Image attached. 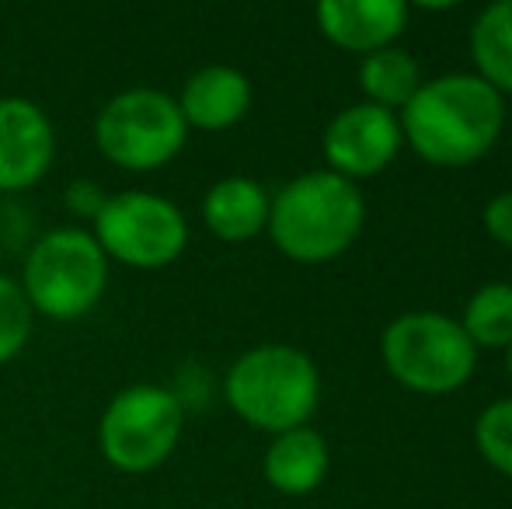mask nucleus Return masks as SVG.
Listing matches in <instances>:
<instances>
[{
  "label": "nucleus",
  "instance_id": "obj_18",
  "mask_svg": "<svg viewBox=\"0 0 512 509\" xmlns=\"http://www.w3.org/2000/svg\"><path fill=\"white\" fill-rule=\"evenodd\" d=\"M35 311L28 304L25 290L14 276L0 272V367L18 360L25 346L32 342Z\"/></svg>",
  "mask_w": 512,
  "mask_h": 509
},
{
  "label": "nucleus",
  "instance_id": "obj_3",
  "mask_svg": "<svg viewBox=\"0 0 512 509\" xmlns=\"http://www.w3.org/2000/svg\"><path fill=\"white\" fill-rule=\"evenodd\" d=\"M223 394L237 419L279 436L314 419L321 405V370L304 349L265 342L230 363Z\"/></svg>",
  "mask_w": 512,
  "mask_h": 509
},
{
  "label": "nucleus",
  "instance_id": "obj_17",
  "mask_svg": "<svg viewBox=\"0 0 512 509\" xmlns=\"http://www.w3.org/2000/svg\"><path fill=\"white\" fill-rule=\"evenodd\" d=\"M460 328L474 349H509L512 346V283H485L471 293Z\"/></svg>",
  "mask_w": 512,
  "mask_h": 509
},
{
  "label": "nucleus",
  "instance_id": "obj_9",
  "mask_svg": "<svg viewBox=\"0 0 512 509\" xmlns=\"http://www.w3.org/2000/svg\"><path fill=\"white\" fill-rule=\"evenodd\" d=\"M321 147L328 171L349 178V182H359V178L380 175L401 154L405 133H401L398 112L359 102L331 119L328 129H324Z\"/></svg>",
  "mask_w": 512,
  "mask_h": 509
},
{
  "label": "nucleus",
  "instance_id": "obj_5",
  "mask_svg": "<svg viewBox=\"0 0 512 509\" xmlns=\"http://www.w3.org/2000/svg\"><path fill=\"white\" fill-rule=\"evenodd\" d=\"M380 356L387 374L415 394H453L471 381L478 349L460 321L436 311H408L380 335Z\"/></svg>",
  "mask_w": 512,
  "mask_h": 509
},
{
  "label": "nucleus",
  "instance_id": "obj_22",
  "mask_svg": "<svg viewBox=\"0 0 512 509\" xmlns=\"http://www.w3.org/2000/svg\"><path fill=\"white\" fill-rule=\"evenodd\" d=\"M506 370H509V381H512V346L506 349Z\"/></svg>",
  "mask_w": 512,
  "mask_h": 509
},
{
  "label": "nucleus",
  "instance_id": "obj_19",
  "mask_svg": "<svg viewBox=\"0 0 512 509\" xmlns=\"http://www.w3.org/2000/svg\"><path fill=\"white\" fill-rule=\"evenodd\" d=\"M474 447L499 475L512 478V398H499L481 408L474 422Z\"/></svg>",
  "mask_w": 512,
  "mask_h": 509
},
{
  "label": "nucleus",
  "instance_id": "obj_21",
  "mask_svg": "<svg viewBox=\"0 0 512 509\" xmlns=\"http://www.w3.org/2000/svg\"><path fill=\"white\" fill-rule=\"evenodd\" d=\"M105 199H108V192L98 182H88V178H81V182H74L67 189L70 213H74V217H84V220H88V217L95 220L98 210L105 206Z\"/></svg>",
  "mask_w": 512,
  "mask_h": 509
},
{
  "label": "nucleus",
  "instance_id": "obj_13",
  "mask_svg": "<svg viewBox=\"0 0 512 509\" xmlns=\"http://www.w3.org/2000/svg\"><path fill=\"white\" fill-rule=\"evenodd\" d=\"M272 196L262 182L248 175H227L213 182L203 196V224L213 238L227 245L251 241L269 227Z\"/></svg>",
  "mask_w": 512,
  "mask_h": 509
},
{
  "label": "nucleus",
  "instance_id": "obj_10",
  "mask_svg": "<svg viewBox=\"0 0 512 509\" xmlns=\"http://www.w3.org/2000/svg\"><path fill=\"white\" fill-rule=\"evenodd\" d=\"M56 126L39 102L21 95L0 98V192H25L53 171Z\"/></svg>",
  "mask_w": 512,
  "mask_h": 509
},
{
  "label": "nucleus",
  "instance_id": "obj_4",
  "mask_svg": "<svg viewBox=\"0 0 512 509\" xmlns=\"http://www.w3.org/2000/svg\"><path fill=\"white\" fill-rule=\"evenodd\" d=\"M108 258L84 227H56L21 262V290L35 314L49 321H81L108 290Z\"/></svg>",
  "mask_w": 512,
  "mask_h": 509
},
{
  "label": "nucleus",
  "instance_id": "obj_14",
  "mask_svg": "<svg viewBox=\"0 0 512 509\" xmlns=\"http://www.w3.org/2000/svg\"><path fill=\"white\" fill-rule=\"evenodd\" d=\"M328 461L331 457L324 436L310 426H300L272 436L269 450L262 457V471L265 482L279 496H310L328 478Z\"/></svg>",
  "mask_w": 512,
  "mask_h": 509
},
{
  "label": "nucleus",
  "instance_id": "obj_20",
  "mask_svg": "<svg viewBox=\"0 0 512 509\" xmlns=\"http://www.w3.org/2000/svg\"><path fill=\"white\" fill-rule=\"evenodd\" d=\"M481 224H485L488 238L512 248V189L488 199L485 210H481Z\"/></svg>",
  "mask_w": 512,
  "mask_h": 509
},
{
  "label": "nucleus",
  "instance_id": "obj_11",
  "mask_svg": "<svg viewBox=\"0 0 512 509\" xmlns=\"http://www.w3.org/2000/svg\"><path fill=\"white\" fill-rule=\"evenodd\" d=\"M317 28L345 53H377L401 39L408 7L401 0H324L314 11Z\"/></svg>",
  "mask_w": 512,
  "mask_h": 509
},
{
  "label": "nucleus",
  "instance_id": "obj_7",
  "mask_svg": "<svg viewBox=\"0 0 512 509\" xmlns=\"http://www.w3.org/2000/svg\"><path fill=\"white\" fill-rule=\"evenodd\" d=\"M185 429V405L164 384H129L98 419V450L122 475L157 471Z\"/></svg>",
  "mask_w": 512,
  "mask_h": 509
},
{
  "label": "nucleus",
  "instance_id": "obj_15",
  "mask_svg": "<svg viewBox=\"0 0 512 509\" xmlns=\"http://www.w3.org/2000/svg\"><path fill=\"white\" fill-rule=\"evenodd\" d=\"M474 74L502 98L512 95V0L488 4L471 25Z\"/></svg>",
  "mask_w": 512,
  "mask_h": 509
},
{
  "label": "nucleus",
  "instance_id": "obj_6",
  "mask_svg": "<svg viewBox=\"0 0 512 509\" xmlns=\"http://www.w3.org/2000/svg\"><path fill=\"white\" fill-rule=\"evenodd\" d=\"M95 143L115 168L147 175L171 164L189 143V126L178 102L161 88L115 91L95 116Z\"/></svg>",
  "mask_w": 512,
  "mask_h": 509
},
{
  "label": "nucleus",
  "instance_id": "obj_16",
  "mask_svg": "<svg viewBox=\"0 0 512 509\" xmlns=\"http://www.w3.org/2000/svg\"><path fill=\"white\" fill-rule=\"evenodd\" d=\"M359 88H363L370 105L401 112L415 98V91L422 88V67H418V60L408 49H377V53L363 56V63H359Z\"/></svg>",
  "mask_w": 512,
  "mask_h": 509
},
{
  "label": "nucleus",
  "instance_id": "obj_2",
  "mask_svg": "<svg viewBox=\"0 0 512 509\" xmlns=\"http://www.w3.org/2000/svg\"><path fill=\"white\" fill-rule=\"evenodd\" d=\"M366 224V203L356 182L335 171H307L272 196L269 238L290 262L321 265L356 245Z\"/></svg>",
  "mask_w": 512,
  "mask_h": 509
},
{
  "label": "nucleus",
  "instance_id": "obj_8",
  "mask_svg": "<svg viewBox=\"0 0 512 509\" xmlns=\"http://www.w3.org/2000/svg\"><path fill=\"white\" fill-rule=\"evenodd\" d=\"M91 224H95L91 234L108 262H119L126 269H164L189 248V220L182 206L150 189L108 192L105 206Z\"/></svg>",
  "mask_w": 512,
  "mask_h": 509
},
{
  "label": "nucleus",
  "instance_id": "obj_12",
  "mask_svg": "<svg viewBox=\"0 0 512 509\" xmlns=\"http://www.w3.org/2000/svg\"><path fill=\"white\" fill-rule=\"evenodd\" d=\"M251 98H255V88H251V77L244 70L230 67V63H209V67L189 74L175 102L189 129L223 133L248 116Z\"/></svg>",
  "mask_w": 512,
  "mask_h": 509
},
{
  "label": "nucleus",
  "instance_id": "obj_1",
  "mask_svg": "<svg viewBox=\"0 0 512 509\" xmlns=\"http://www.w3.org/2000/svg\"><path fill=\"white\" fill-rule=\"evenodd\" d=\"M405 143L436 168H467L499 143L506 98L478 74H439L422 81L398 112Z\"/></svg>",
  "mask_w": 512,
  "mask_h": 509
}]
</instances>
